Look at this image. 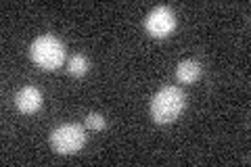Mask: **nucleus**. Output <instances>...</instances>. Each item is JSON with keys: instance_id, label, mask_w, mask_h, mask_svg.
Listing matches in <instances>:
<instances>
[{"instance_id": "f257e3e1", "label": "nucleus", "mask_w": 251, "mask_h": 167, "mask_svg": "<svg viewBox=\"0 0 251 167\" xmlns=\"http://www.w3.org/2000/svg\"><path fill=\"white\" fill-rule=\"evenodd\" d=\"M184 111V94L176 86H166L151 100V117L155 123L166 125L182 115Z\"/></svg>"}, {"instance_id": "f03ea898", "label": "nucleus", "mask_w": 251, "mask_h": 167, "mask_svg": "<svg viewBox=\"0 0 251 167\" xmlns=\"http://www.w3.org/2000/svg\"><path fill=\"white\" fill-rule=\"evenodd\" d=\"M29 57L40 69L52 71L63 65L65 61V46L54 36H40L29 46Z\"/></svg>"}, {"instance_id": "7ed1b4c3", "label": "nucleus", "mask_w": 251, "mask_h": 167, "mask_svg": "<svg viewBox=\"0 0 251 167\" xmlns=\"http://www.w3.org/2000/svg\"><path fill=\"white\" fill-rule=\"evenodd\" d=\"M84 142H86L84 128L77 123L59 125L50 134V144L54 148V153H59V155H75L77 150H82Z\"/></svg>"}, {"instance_id": "20e7f679", "label": "nucleus", "mask_w": 251, "mask_h": 167, "mask_svg": "<svg viewBox=\"0 0 251 167\" xmlns=\"http://www.w3.org/2000/svg\"><path fill=\"white\" fill-rule=\"evenodd\" d=\"M145 29L151 38H168L176 29V15L168 6H157L147 15Z\"/></svg>"}, {"instance_id": "39448f33", "label": "nucleus", "mask_w": 251, "mask_h": 167, "mask_svg": "<svg viewBox=\"0 0 251 167\" xmlns=\"http://www.w3.org/2000/svg\"><path fill=\"white\" fill-rule=\"evenodd\" d=\"M15 105L25 115L38 113V111L42 109V92L34 88V86H25V88H21L15 94Z\"/></svg>"}, {"instance_id": "423d86ee", "label": "nucleus", "mask_w": 251, "mask_h": 167, "mask_svg": "<svg viewBox=\"0 0 251 167\" xmlns=\"http://www.w3.org/2000/svg\"><path fill=\"white\" fill-rule=\"evenodd\" d=\"M201 75V65L197 61H193V59H186V61H180L178 63V67H176V77H178V82H182V84H193V82H197Z\"/></svg>"}, {"instance_id": "0eeeda50", "label": "nucleus", "mask_w": 251, "mask_h": 167, "mask_svg": "<svg viewBox=\"0 0 251 167\" xmlns=\"http://www.w3.org/2000/svg\"><path fill=\"white\" fill-rule=\"evenodd\" d=\"M88 69H90V63H88V59H86L84 54H75V57H72L69 63H67V71L72 75H75V77L86 75L88 73Z\"/></svg>"}, {"instance_id": "6e6552de", "label": "nucleus", "mask_w": 251, "mask_h": 167, "mask_svg": "<svg viewBox=\"0 0 251 167\" xmlns=\"http://www.w3.org/2000/svg\"><path fill=\"white\" fill-rule=\"evenodd\" d=\"M86 128H90V130H105L107 128V121H105L103 115L90 113L88 117H86Z\"/></svg>"}]
</instances>
